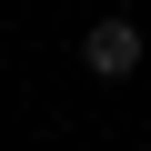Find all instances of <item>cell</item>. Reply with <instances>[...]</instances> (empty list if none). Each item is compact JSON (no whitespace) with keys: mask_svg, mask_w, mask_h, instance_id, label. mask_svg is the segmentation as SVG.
Returning a JSON list of instances; mask_svg holds the SVG:
<instances>
[{"mask_svg":"<svg viewBox=\"0 0 151 151\" xmlns=\"http://www.w3.org/2000/svg\"><path fill=\"white\" fill-rule=\"evenodd\" d=\"M81 70H91V81H131V70H141V20L101 10V20L81 30Z\"/></svg>","mask_w":151,"mask_h":151,"instance_id":"obj_1","label":"cell"}]
</instances>
